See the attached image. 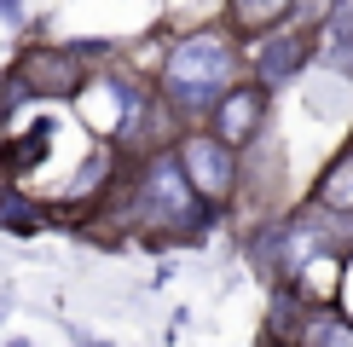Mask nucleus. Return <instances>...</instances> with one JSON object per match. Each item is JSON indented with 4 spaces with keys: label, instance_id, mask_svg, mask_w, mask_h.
I'll return each instance as SVG.
<instances>
[{
    "label": "nucleus",
    "instance_id": "obj_1",
    "mask_svg": "<svg viewBox=\"0 0 353 347\" xmlns=\"http://www.w3.org/2000/svg\"><path fill=\"white\" fill-rule=\"evenodd\" d=\"M163 87H168V105L174 110H209L220 105V93L232 87V47L220 35H191L168 52L163 64Z\"/></svg>",
    "mask_w": 353,
    "mask_h": 347
},
{
    "label": "nucleus",
    "instance_id": "obj_2",
    "mask_svg": "<svg viewBox=\"0 0 353 347\" xmlns=\"http://www.w3.org/2000/svg\"><path fill=\"white\" fill-rule=\"evenodd\" d=\"M134 202L145 209V220L174 226V231H185V226L203 220V191L191 185V174H185L180 156H157V162L139 174V197Z\"/></svg>",
    "mask_w": 353,
    "mask_h": 347
},
{
    "label": "nucleus",
    "instance_id": "obj_3",
    "mask_svg": "<svg viewBox=\"0 0 353 347\" xmlns=\"http://www.w3.org/2000/svg\"><path fill=\"white\" fill-rule=\"evenodd\" d=\"M81 64L70 52H29L18 70H12V105L18 98H29V93H52V98H70V93H81Z\"/></svg>",
    "mask_w": 353,
    "mask_h": 347
},
{
    "label": "nucleus",
    "instance_id": "obj_4",
    "mask_svg": "<svg viewBox=\"0 0 353 347\" xmlns=\"http://www.w3.org/2000/svg\"><path fill=\"white\" fill-rule=\"evenodd\" d=\"M232 151L238 145H226L220 134H197V139H185L180 145V162H185V174H191V185L203 191V202H220L232 191Z\"/></svg>",
    "mask_w": 353,
    "mask_h": 347
},
{
    "label": "nucleus",
    "instance_id": "obj_5",
    "mask_svg": "<svg viewBox=\"0 0 353 347\" xmlns=\"http://www.w3.org/2000/svg\"><path fill=\"white\" fill-rule=\"evenodd\" d=\"M267 122V81L261 87H226L214 105V134L226 145H249Z\"/></svg>",
    "mask_w": 353,
    "mask_h": 347
},
{
    "label": "nucleus",
    "instance_id": "obj_6",
    "mask_svg": "<svg viewBox=\"0 0 353 347\" xmlns=\"http://www.w3.org/2000/svg\"><path fill=\"white\" fill-rule=\"evenodd\" d=\"M307 58H313V35H307V29H272V35L255 47V76L267 87H278V81L301 76Z\"/></svg>",
    "mask_w": 353,
    "mask_h": 347
},
{
    "label": "nucleus",
    "instance_id": "obj_7",
    "mask_svg": "<svg viewBox=\"0 0 353 347\" xmlns=\"http://www.w3.org/2000/svg\"><path fill=\"white\" fill-rule=\"evenodd\" d=\"M290 289H296L313 313H319V307H336V289H342V255H336V249H319L296 278H290Z\"/></svg>",
    "mask_w": 353,
    "mask_h": 347
},
{
    "label": "nucleus",
    "instance_id": "obj_8",
    "mask_svg": "<svg viewBox=\"0 0 353 347\" xmlns=\"http://www.w3.org/2000/svg\"><path fill=\"white\" fill-rule=\"evenodd\" d=\"M313 202H319V209H336V214H347V209H353V145L325 168V180H319Z\"/></svg>",
    "mask_w": 353,
    "mask_h": 347
},
{
    "label": "nucleus",
    "instance_id": "obj_9",
    "mask_svg": "<svg viewBox=\"0 0 353 347\" xmlns=\"http://www.w3.org/2000/svg\"><path fill=\"white\" fill-rule=\"evenodd\" d=\"M290 12H296V0H232V29L261 35V29H278Z\"/></svg>",
    "mask_w": 353,
    "mask_h": 347
},
{
    "label": "nucleus",
    "instance_id": "obj_10",
    "mask_svg": "<svg viewBox=\"0 0 353 347\" xmlns=\"http://www.w3.org/2000/svg\"><path fill=\"white\" fill-rule=\"evenodd\" d=\"M47 151H52V127H35L29 139H12L6 151H0V168H6V174H23L29 162H41Z\"/></svg>",
    "mask_w": 353,
    "mask_h": 347
},
{
    "label": "nucleus",
    "instance_id": "obj_11",
    "mask_svg": "<svg viewBox=\"0 0 353 347\" xmlns=\"http://www.w3.org/2000/svg\"><path fill=\"white\" fill-rule=\"evenodd\" d=\"M301 341H342V347H353V324L336 307H319V318L301 324Z\"/></svg>",
    "mask_w": 353,
    "mask_h": 347
},
{
    "label": "nucleus",
    "instance_id": "obj_12",
    "mask_svg": "<svg viewBox=\"0 0 353 347\" xmlns=\"http://www.w3.org/2000/svg\"><path fill=\"white\" fill-rule=\"evenodd\" d=\"M35 202H23L18 191H0V226H6V231H35L41 220H35Z\"/></svg>",
    "mask_w": 353,
    "mask_h": 347
},
{
    "label": "nucleus",
    "instance_id": "obj_13",
    "mask_svg": "<svg viewBox=\"0 0 353 347\" xmlns=\"http://www.w3.org/2000/svg\"><path fill=\"white\" fill-rule=\"evenodd\" d=\"M330 29L342 41H353V0H336V6H330Z\"/></svg>",
    "mask_w": 353,
    "mask_h": 347
},
{
    "label": "nucleus",
    "instance_id": "obj_14",
    "mask_svg": "<svg viewBox=\"0 0 353 347\" xmlns=\"http://www.w3.org/2000/svg\"><path fill=\"white\" fill-rule=\"evenodd\" d=\"M336 0H296V18H325Z\"/></svg>",
    "mask_w": 353,
    "mask_h": 347
}]
</instances>
